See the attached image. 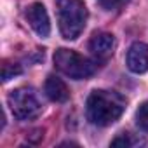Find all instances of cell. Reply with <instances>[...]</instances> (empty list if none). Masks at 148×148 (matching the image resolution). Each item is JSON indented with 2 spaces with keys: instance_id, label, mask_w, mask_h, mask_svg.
Instances as JSON below:
<instances>
[{
  "instance_id": "4",
  "label": "cell",
  "mask_w": 148,
  "mask_h": 148,
  "mask_svg": "<svg viewBox=\"0 0 148 148\" xmlns=\"http://www.w3.org/2000/svg\"><path fill=\"white\" fill-rule=\"evenodd\" d=\"M7 101H9L12 115L19 120H32V119L38 117L40 112H42V105H40L35 91L30 89V87L14 89L9 94Z\"/></svg>"
},
{
  "instance_id": "12",
  "label": "cell",
  "mask_w": 148,
  "mask_h": 148,
  "mask_svg": "<svg viewBox=\"0 0 148 148\" xmlns=\"http://www.w3.org/2000/svg\"><path fill=\"white\" fill-rule=\"evenodd\" d=\"M99 2V5L103 7V9H106V11H115V9H119V7H122L124 4H127L129 0H98Z\"/></svg>"
},
{
  "instance_id": "9",
  "label": "cell",
  "mask_w": 148,
  "mask_h": 148,
  "mask_svg": "<svg viewBox=\"0 0 148 148\" xmlns=\"http://www.w3.org/2000/svg\"><path fill=\"white\" fill-rule=\"evenodd\" d=\"M19 73H21V66H19V64L4 61V64H2V80H4V82L14 79L16 75H19Z\"/></svg>"
},
{
  "instance_id": "3",
  "label": "cell",
  "mask_w": 148,
  "mask_h": 148,
  "mask_svg": "<svg viewBox=\"0 0 148 148\" xmlns=\"http://www.w3.org/2000/svg\"><path fill=\"white\" fill-rule=\"evenodd\" d=\"M54 64L59 71H63L66 77L75 79V80H84L89 79L91 75H94L96 71V63L80 56L75 51L70 49H58L54 52Z\"/></svg>"
},
{
  "instance_id": "2",
  "label": "cell",
  "mask_w": 148,
  "mask_h": 148,
  "mask_svg": "<svg viewBox=\"0 0 148 148\" xmlns=\"http://www.w3.org/2000/svg\"><path fill=\"white\" fill-rule=\"evenodd\" d=\"M59 32L66 40H75L86 28L87 7L82 0H58Z\"/></svg>"
},
{
  "instance_id": "10",
  "label": "cell",
  "mask_w": 148,
  "mask_h": 148,
  "mask_svg": "<svg viewBox=\"0 0 148 148\" xmlns=\"http://www.w3.org/2000/svg\"><path fill=\"white\" fill-rule=\"evenodd\" d=\"M136 124L141 131L148 132V101H145L136 112Z\"/></svg>"
},
{
  "instance_id": "1",
  "label": "cell",
  "mask_w": 148,
  "mask_h": 148,
  "mask_svg": "<svg viewBox=\"0 0 148 148\" xmlns=\"http://www.w3.org/2000/svg\"><path fill=\"white\" fill-rule=\"evenodd\" d=\"M125 110V99L113 91H92L87 98L86 113L87 120L94 125L106 127L120 119Z\"/></svg>"
},
{
  "instance_id": "7",
  "label": "cell",
  "mask_w": 148,
  "mask_h": 148,
  "mask_svg": "<svg viewBox=\"0 0 148 148\" xmlns=\"http://www.w3.org/2000/svg\"><path fill=\"white\" fill-rule=\"evenodd\" d=\"M127 66L134 73L148 71V45L145 42H134L127 51Z\"/></svg>"
},
{
  "instance_id": "6",
  "label": "cell",
  "mask_w": 148,
  "mask_h": 148,
  "mask_svg": "<svg viewBox=\"0 0 148 148\" xmlns=\"http://www.w3.org/2000/svg\"><path fill=\"white\" fill-rule=\"evenodd\" d=\"M89 51L92 52V56L96 59L106 61L115 51V37L112 33H106V32L92 33V37L89 40Z\"/></svg>"
},
{
  "instance_id": "5",
  "label": "cell",
  "mask_w": 148,
  "mask_h": 148,
  "mask_svg": "<svg viewBox=\"0 0 148 148\" xmlns=\"http://www.w3.org/2000/svg\"><path fill=\"white\" fill-rule=\"evenodd\" d=\"M25 16H26V21L30 23V26L35 30V33L38 37H42V38L49 37V33H51V23H49L47 11H45V7L42 4L35 2V4L28 5Z\"/></svg>"
},
{
  "instance_id": "11",
  "label": "cell",
  "mask_w": 148,
  "mask_h": 148,
  "mask_svg": "<svg viewBox=\"0 0 148 148\" xmlns=\"http://www.w3.org/2000/svg\"><path fill=\"white\" fill-rule=\"evenodd\" d=\"M139 143H141V141H139V139H132L129 132H122V134H119V136L112 141L113 146H134V145H139Z\"/></svg>"
},
{
  "instance_id": "8",
  "label": "cell",
  "mask_w": 148,
  "mask_h": 148,
  "mask_svg": "<svg viewBox=\"0 0 148 148\" xmlns=\"http://www.w3.org/2000/svg\"><path fill=\"white\" fill-rule=\"evenodd\" d=\"M44 91H45V96L54 101V103H64L68 98H70V91L66 87V84L54 77V75H49L47 80H45V86H44Z\"/></svg>"
}]
</instances>
